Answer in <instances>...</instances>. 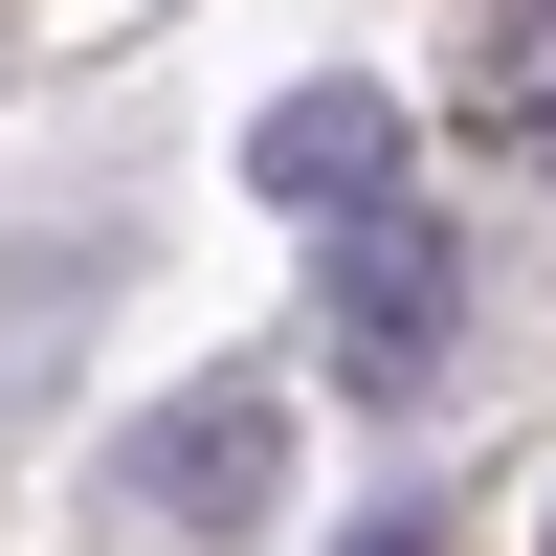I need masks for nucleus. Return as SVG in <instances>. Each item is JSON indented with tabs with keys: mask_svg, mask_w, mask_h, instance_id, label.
<instances>
[{
	"mask_svg": "<svg viewBox=\"0 0 556 556\" xmlns=\"http://www.w3.org/2000/svg\"><path fill=\"white\" fill-rule=\"evenodd\" d=\"M245 201H290V223H379V201H424V178H401V89H267Z\"/></svg>",
	"mask_w": 556,
	"mask_h": 556,
	"instance_id": "obj_3",
	"label": "nucleus"
},
{
	"mask_svg": "<svg viewBox=\"0 0 556 556\" xmlns=\"http://www.w3.org/2000/svg\"><path fill=\"white\" fill-rule=\"evenodd\" d=\"M534 556H556V534H534Z\"/></svg>",
	"mask_w": 556,
	"mask_h": 556,
	"instance_id": "obj_6",
	"label": "nucleus"
},
{
	"mask_svg": "<svg viewBox=\"0 0 556 556\" xmlns=\"http://www.w3.org/2000/svg\"><path fill=\"white\" fill-rule=\"evenodd\" d=\"M534 178H556V89H534Z\"/></svg>",
	"mask_w": 556,
	"mask_h": 556,
	"instance_id": "obj_5",
	"label": "nucleus"
},
{
	"mask_svg": "<svg viewBox=\"0 0 556 556\" xmlns=\"http://www.w3.org/2000/svg\"><path fill=\"white\" fill-rule=\"evenodd\" d=\"M267 490H290V401H267V379L156 401V424H134V513H178V534H267Z\"/></svg>",
	"mask_w": 556,
	"mask_h": 556,
	"instance_id": "obj_2",
	"label": "nucleus"
},
{
	"mask_svg": "<svg viewBox=\"0 0 556 556\" xmlns=\"http://www.w3.org/2000/svg\"><path fill=\"white\" fill-rule=\"evenodd\" d=\"M334 556H445V513H424V490H379V513H356Z\"/></svg>",
	"mask_w": 556,
	"mask_h": 556,
	"instance_id": "obj_4",
	"label": "nucleus"
},
{
	"mask_svg": "<svg viewBox=\"0 0 556 556\" xmlns=\"http://www.w3.org/2000/svg\"><path fill=\"white\" fill-rule=\"evenodd\" d=\"M445 334H468V245H445V201L334 223V379H356V401H424Z\"/></svg>",
	"mask_w": 556,
	"mask_h": 556,
	"instance_id": "obj_1",
	"label": "nucleus"
}]
</instances>
